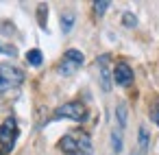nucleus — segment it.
<instances>
[{
  "instance_id": "nucleus-3",
  "label": "nucleus",
  "mask_w": 159,
  "mask_h": 155,
  "mask_svg": "<svg viewBox=\"0 0 159 155\" xmlns=\"http://www.w3.org/2000/svg\"><path fill=\"white\" fill-rule=\"evenodd\" d=\"M18 122L16 118H7L2 124H0V144H2V151L5 153H11L13 146H16V140H18Z\"/></svg>"
},
{
  "instance_id": "nucleus-8",
  "label": "nucleus",
  "mask_w": 159,
  "mask_h": 155,
  "mask_svg": "<svg viewBox=\"0 0 159 155\" xmlns=\"http://www.w3.org/2000/svg\"><path fill=\"white\" fill-rule=\"evenodd\" d=\"M74 135H76V142H79V153H81V155H92L94 146H92L89 135H87V133H83V131H76Z\"/></svg>"
},
{
  "instance_id": "nucleus-4",
  "label": "nucleus",
  "mask_w": 159,
  "mask_h": 155,
  "mask_svg": "<svg viewBox=\"0 0 159 155\" xmlns=\"http://www.w3.org/2000/svg\"><path fill=\"white\" fill-rule=\"evenodd\" d=\"M83 61H85V57H83L81 50H76V48L66 50V55H63V59H61V63H59V74H63V77L74 74V72L83 66Z\"/></svg>"
},
{
  "instance_id": "nucleus-16",
  "label": "nucleus",
  "mask_w": 159,
  "mask_h": 155,
  "mask_svg": "<svg viewBox=\"0 0 159 155\" xmlns=\"http://www.w3.org/2000/svg\"><path fill=\"white\" fill-rule=\"evenodd\" d=\"M107 9H109V2H107V0H98V2H94V13H96V16H102Z\"/></svg>"
},
{
  "instance_id": "nucleus-14",
  "label": "nucleus",
  "mask_w": 159,
  "mask_h": 155,
  "mask_svg": "<svg viewBox=\"0 0 159 155\" xmlns=\"http://www.w3.org/2000/svg\"><path fill=\"white\" fill-rule=\"evenodd\" d=\"M122 24L129 26V29H133V26H137V18L131 11H126V13H122Z\"/></svg>"
},
{
  "instance_id": "nucleus-20",
  "label": "nucleus",
  "mask_w": 159,
  "mask_h": 155,
  "mask_svg": "<svg viewBox=\"0 0 159 155\" xmlns=\"http://www.w3.org/2000/svg\"><path fill=\"white\" fill-rule=\"evenodd\" d=\"M0 155H2V151H0Z\"/></svg>"
},
{
  "instance_id": "nucleus-13",
  "label": "nucleus",
  "mask_w": 159,
  "mask_h": 155,
  "mask_svg": "<svg viewBox=\"0 0 159 155\" xmlns=\"http://www.w3.org/2000/svg\"><path fill=\"white\" fill-rule=\"evenodd\" d=\"M111 148H113V153L118 155L120 151H122V133L120 131H111Z\"/></svg>"
},
{
  "instance_id": "nucleus-6",
  "label": "nucleus",
  "mask_w": 159,
  "mask_h": 155,
  "mask_svg": "<svg viewBox=\"0 0 159 155\" xmlns=\"http://www.w3.org/2000/svg\"><path fill=\"white\" fill-rule=\"evenodd\" d=\"M113 81L118 85H131L133 83V70L126 63H118L113 68Z\"/></svg>"
},
{
  "instance_id": "nucleus-17",
  "label": "nucleus",
  "mask_w": 159,
  "mask_h": 155,
  "mask_svg": "<svg viewBox=\"0 0 159 155\" xmlns=\"http://www.w3.org/2000/svg\"><path fill=\"white\" fill-rule=\"evenodd\" d=\"M0 53H2V55H9V57H16V48L9 46V44H2V42H0Z\"/></svg>"
},
{
  "instance_id": "nucleus-15",
  "label": "nucleus",
  "mask_w": 159,
  "mask_h": 155,
  "mask_svg": "<svg viewBox=\"0 0 159 155\" xmlns=\"http://www.w3.org/2000/svg\"><path fill=\"white\" fill-rule=\"evenodd\" d=\"M46 11H48V7L42 2V5L37 7V18H39V26H42V29H46Z\"/></svg>"
},
{
  "instance_id": "nucleus-9",
  "label": "nucleus",
  "mask_w": 159,
  "mask_h": 155,
  "mask_svg": "<svg viewBox=\"0 0 159 155\" xmlns=\"http://www.w3.org/2000/svg\"><path fill=\"white\" fill-rule=\"evenodd\" d=\"M116 120H118L120 129H124V127H126V122H129V109H126V105H124V103L116 105Z\"/></svg>"
},
{
  "instance_id": "nucleus-12",
  "label": "nucleus",
  "mask_w": 159,
  "mask_h": 155,
  "mask_svg": "<svg viewBox=\"0 0 159 155\" xmlns=\"http://www.w3.org/2000/svg\"><path fill=\"white\" fill-rule=\"evenodd\" d=\"M74 20H76L74 13H63V16H61V31H63V33H70L72 26H74Z\"/></svg>"
},
{
  "instance_id": "nucleus-10",
  "label": "nucleus",
  "mask_w": 159,
  "mask_h": 155,
  "mask_svg": "<svg viewBox=\"0 0 159 155\" xmlns=\"http://www.w3.org/2000/svg\"><path fill=\"white\" fill-rule=\"evenodd\" d=\"M137 135H139V138H137V142H139V151H142V153H146V151H148V142H150L148 129L142 124V127H139V131H137Z\"/></svg>"
},
{
  "instance_id": "nucleus-1",
  "label": "nucleus",
  "mask_w": 159,
  "mask_h": 155,
  "mask_svg": "<svg viewBox=\"0 0 159 155\" xmlns=\"http://www.w3.org/2000/svg\"><path fill=\"white\" fill-rule=\"evenodd\" d=\"M24 81V72L18 68V66H11V63H0V94L20 85Z\"/></svg>"
},
{
  "instance_id": "nucleus-2",
  "label": "nucleus",
  "mask_w": 159,
  "mask_h": 155,
  "mask_svg": "<svg viewBox=\"0 0 159 155\" xmlns=\"http://www.w3.org/2000/svg\"><path fill=\"white\" fill-rule=\"evenodd\" d=\"M55 118H68V120H74V122H83L87 118V109L83 103L79 101H72V103H63L61 107L55 109Z\"/></svg>"
},
{
  "instance_id": "nucleus-11",
  "label": "nucleus",
  "mask_w": 159,
  "mask_h": 155,
  "mask_svg": "<svg viewBox=\"0 0 159 155\" xmlns=\"http://www.w3.org/2000/svg\"><path fill=\"white\" fill-rule=\"evenodd\" d=\"M26 61L31 63V66H42V61H44V57H42V50L39 48H33V50H29L26 53Z\"/></svg>"
},
{
  "instance_id": "nucleus-5",
  "label": "nucleus",
  "mask_w": 159,
  "mask_h": 155,
  "mask_svg": "<svg viewBox=\"0 0 159 155\" xmlns=\"http://www.w3.org/2000/svg\"><path fill=\"white\" fill-rule=\"evenodd\" d=\"M109 63V55H102L100 59H98V70H100V87H102V92H109L111 90V68L107 66Z\"/></svg>"
},
{
  "instance_id": "nucleus-19",
  "label": "nucleus",
  "mask_w": 159,
  "mask_h": 155,
  "mask_svg": "<svg viewBox=\"0 0 159 155\" xmlns=\"http://www.w3.org/2000/svg\"><path fill=\"white\" fill-rule=\"evenodd\" d=\"M131 155H137V153H131Z\"/></svg>"
},
{
  "instance_id": "nucleus-7",
  "label": "nucleus",
  "mask_w": 159,
  "mask_h": 155,
  "mask_svg": "<svg viewBox=\"0 0 159 155\" xmlns=\"http://www.w3.org/2000/svg\"><path fill=\"white\" fill-rule=\"evenodd\" d=\"M59 148H61L66 155H79V142H76V135H74V133L63 135L61 142H59Z\"/></svg>"
},
{
  "instance_id": "nucleus-18",
  "label": "nucleus",
  "mask_w": 159,
  "mask_h": 155,
  "mask_svg": "<svg viewBox=\"0 0 159 155\" xmlns=\"http://www.w3.org/2000/svg\"><path fill=\"white\" fill-rule=\"evenodd\" d=\"M150 116H152V120H155V124L159 127V101L155 103V107H152V111H150Z\"/></svg>"
}]
</instances>
